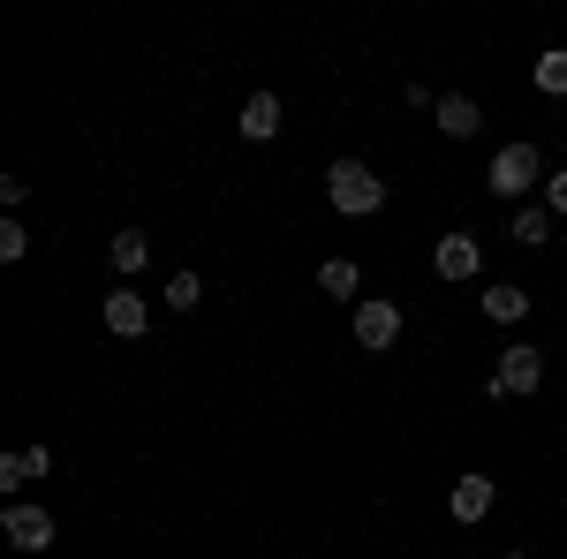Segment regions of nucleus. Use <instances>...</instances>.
I'll return each mask as SVG.
<instances>
[{"label":"nucleus","instance_id":"1","mask_svg":"<svg viewBox=\"0 0 567 559\" xmlns=\"http://www.w3.org/2000/svg\"><path fill=\"white\" fill-rule=\"evenodd\" d=\"M326 205L341 219H371L379 205H386V182L363 167V159H333V174H326Z\"/></svg>","mask_w":567,"mask_h":559},{"label":"nucleus","instance_id":"2","mask_svg":"<svg viewBox=\"0 0 567 559\" xmlns=\"http://www.w3.org/2000/svg\"><path fill=\"white\" fill-rule=\"evenodd\" d=\"M537 182H553L537 144H499V152H492V189H499V197H515V205H523Z\"/></svg>","mask_w":567,"mask_h":559},{"label":"nucleus","instance_id":"3","mask_svg":"<svg viewBox=\"0 0 567 559\" xmlns=\"http://www.w3.org/2000/svg\"><path fill=\"white\" fill-rule=\"evenodd\" d=\"M537 386H545V355L529 341H515L499 355V371H492V401H515V393H537Z\"/></svg>","mask_w":567,"mask_h":559},{"label":"nucleus","instance_id":"4","mask_svg":"<svg viewBox=\"0 0 567 559\" xmlns=\"http://www.w3.org/2000/svg\"><path fill=\"white\" fill-rule=\"evenodd\" d=\"M0 537H8L16 552H45V545H53V515L31 507V499H16V507L0 515Z\"/></svg>","mask_w":567,"mask_h":559},{"label":"nucleus","instance_id":"5","mask_svg":"<svg viewBox=\"0 0 567 559\" xmlns=\"http://www.w3.org/2000/svg\"><path fill=\"white\" fill-rule=\"evenodd\" d=\"M401 341V302H355V348H393Z\"/></svg>","mask_w":567,"mask_h":559},{"label":"nucleus","instance_id":"6","mask_svg":"<svg viewBox=\"0 0 567 559\" xmlns=\"http://www.w3.org/2000/svg\"><path fill=\"white\" fill-rule=\"evenodd\" d=\"M432 265H439V280H454V288H462V280H477V272H484V250L462 235V227H454V235H439Z\"/></svg>","mask_w":567,"mask_h":559},{"label":"nucleus","instance_id":"7","mask_svg":"<svg viewBox=\"0 0 567 559\" xmlns=\"http://www.w3.org/2000/svg\"><path fill=\"white\" fill-rule=\"evenodd\" d=\"M432 122H439V136H454V144H470V136L484 130V114H477V99H470V91H439Z\"/></svg>","mask_w":567,"mask_h":559},{"label":"nucleus","instance_id":"8","mask_svg":"<svg viewBox=\"0 0 567 559\" xmlns=\"http://www.w3.org/2000/svg\"><path fill=\"white\" fill-rule=\"evenodd\" d=\"M144 325H152V302L136 296V288H114L106 296V333L114 341H144Z\"/></svg>","mask_w":567,"mask_h":559},{"label":"nucleus","instance_id":"9","mask_svg":"<svg viewBox=\"0 0 567 559\" xmlns=\"http://www.w3.org/2000/svg\"><path fill=\"white\" fill-rule=\"evenodd\" d=\"M492 499H499V491H492V476L470 469L454 491H446V515H454V521H484V515H492Z\"/></svg>","mask_w":567,"mask_h":559},{"label":"nucleus","instance_id":"10","mask_svg":"<svg viewBox=\"0 0 567 559\" xmlns=\"http://www.w3.org/2000/svg\"><path fill=\"white\" fill-rule=\"evenodd\" d=\"M235 130L250 136V144H272V136H280V99H272V91H250V99H243V122H235Z\"/></svg>","mask_w":567,"mask_h":559},{"label":"nucleus","instance_id":"11","mask_svg":"<svg viewBox=\"0 0 567 559\" xmlns=\"http://www.w3.org/2000/svg\"><path fill=\"white\" fill-rule=\"evenodd\" d=\"M484 318H492V325H523L529 296L515 288V280H492V288H484Z\"/></svg>","mask_w":567,"mask_h":559},{"label":"nucleus","instance_id":"12","mask_svg":"<svg viewBox=\"0 0 567 559\" xmlns=\"http://www.w3.org/2000/svg\"><path fill=\"white\" fill-rule=\"evenodd\" d=\"M106 258H114V272H144V265H152V235H144V227H122V235L106 242Z\"/></svg>","mask_w":567,"mask_h":559},{"label":"nucleus","instance_id":"13","mask_svg":"<svg viewBox=\"0 0 567 559\" xmlns=\"http://www.w3.org/2000/svg\"><path fill=\"white\" fill-rule=\"evenodd\" d=\"M53 469V454L45 446H16V454H0V484H31V476Z\"/></svg>","mask_w":567,"mask_h":559},{"label":"nucleus","instance_id":"14","mask_svg":"<svg viewBox=\"0 0 567 559\" xmlns=\"http://www.w3.org/2000/svg\"><path fill=\"white\" fill-rule=\"evenodd\" d=\"M318 288H326L333 302H349L355 288H363V265H355V258H326V265H318Z\"/></svg>","mask_w":567,"mask_h":559},{"label":"nucleus","instance_id":"15","mask_svg":"<svg viewBox=\"0 0 567 559\" xmlns=\"http://www.w3.org/2000/svg\"><path fill=\"white\" fill-rule=\"evenodd\" d=\"M545 235H553V213L545 205H515V242L523 250H545Z\"/></svg>","mask_w":567,"mask_h":559},{"label":"nucleus","instance_id":"16","mask_svg":"<svg viewBox=\"0 0 567 559\" xmlns=\"http://www.w3.org/2000/svg\"><path fill=\"white\" fill-rule=\"evenodd\" d=\"M529 76H537V91H545V99H567V45L537 53V69H529Z\"/></svg>","mask_w":567,"mask_h":559},{"label":"nucleus","instance_id":"17","mask_svg":"<svg viewBox=\"0 0 567 559\" xmlns=\"http://www.w3.org/2000/svg\"><path fill=\"white\" fill-rule=\"evenodd\" d=\"M197 296H205L197 272H175V280H167V310H197Z\"/></svg>","mask_w":567,"mask_h":559},{"label":"nucleus","instance_id":"18","mask_svg":"<svg viewBox=\"0 0 567 559\" xmlns=\"http://www.w3.org/2000/svg\"><path fill=\"white\" fill-rule=\"evenodd\" d=\"M23 250H31V227H23V219H0V258L16 265Z\"/></svg>","mask_w":567,"mask_h":559},{"label":"nucleus","instance_id":"19","mask_svg":"<svg viewBox=\"0 0 567 559\" xmlns=\"http://www.w3.org/2000/svg\"><path fill=\"white\" fill-rule=\"evenodd\" d=\"M545 213H567V167L545 182Z\"/></svg>","mask_w":567,"mask_h":559},{"label":"nucleus","instance_id":"20","mask_svg":"<svg viewBox=\"0 0 567 559\" xmlns=\"http://www.w3.org/2000/svg\"><path fill=\"white\" fill-rule=\"evenodd\" d=\"M507 559H529V552H507Z\"/></svg>","mask_w":567,"mask_h":559}]
</instances>
